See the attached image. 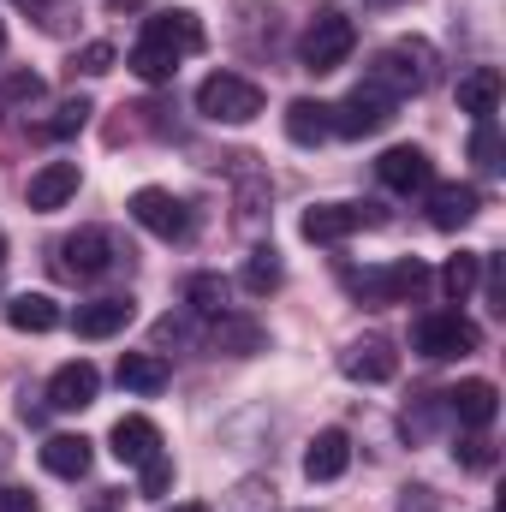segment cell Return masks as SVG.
<instances>
[{"mask_svg":"<svg viewBox=\"0 0 506 512\" xmlns=\"http://www.w3.org/2000/svg\"><path fill=\"white\" fill-rule=\"evenodd\" d=\"M114 6H137V0H114Z\"/></svg>","mask_w":506,"mask_h":512,"instance_id":"40","label":"cell"},{"mask_svg":"<svg viewBox=\"0 0 506 512\" xmlns=\"http://www.w3.org/2000/svg\"><path fill=\"white\" fill-rule=\"evenodd\" d=\"M131 316H137L131 298H90V304H78L72 334H78V340H114V334L131 328Z\"/></svg>","mask_w":506,"mask_h":512,"instance_id":"14","label":"cell"},{"mask_svg":"<svg viewBox=\"0 0 506 512\" xmlns=\"http://www.w3.org/2000/svg\"><path fill=\"white\" fill-rule=\"evenodd\" d=\"M411 346H417L423 358L447 364V358H465V352H477V346H483V334H477V322H465L459 310H435V316H423V322H417Z\"/></svg>","mask_w":506,"mask_h":512,"instance_id":"5","label":"cell"},{"mask_svg":"<svg viewBox=\"0 0 506 512\" xmlns=\"http://www.w3.org/2000/svg\"><path fill=\"white\" fill-rule=\"evenodd\" d=\"M42 90H48V84H42L36 72H12V78L0 84V102H6V108H30V102H42Z\"/></svg>","mask_w":506,"mask_h":512,"instance_id":"33","label":"cell"},{"mask_svg":"<svg viewBox=\"0 0 506 512\" xmlns=\"http://www.w3.org/2000/svg\"><path fill=\"white\" fill-rule=\"evenodd\" d=\"M96 393H102V376L84 358H72V364H60L48 376V405L54 411H84V405H96Z\"/></svg>","mask_w":506,"mask_h":512,"instance_id":"13","label":"cell"},{"mask_svg":"<svg viewBox=\"0 0 506 512\" xmlns=\"http://www.w3.org/2000/svg\"><path fill=\"white\" fill-rule=\"evenodd\" d=\"M423 286H429V268H423L417 256H399V262L370 268V274L352 280V292H358L364 304H405V298H417Z\"/></svg>","mask_w":506,"mask_h":512,"instance_id":"6","label":"cell"},{"mask_svg":"<svg viewBox=\"0 0 506 512\" xmlns=\"http://www.w3.org/2000/svg\"><path fill=\"white\" fill-rule=\"evenodd\" d=\"M381 215L370 203H316V209H304V221H298V233L310 239V245H340V239H352V233H364V227H376Z\"/></svg>","mask_w":506,"mask_h":512,"instance_id":"9","label":"cell"},{"mask_svg":"<svg viewBox=\"0 0 506 512\" xmlns=\"http://www.w3.org/2000/svg\"><path fill=\"white\" fill-rule=\"evenodd\" d=\"M0 512H36V495L18 483H0Z\"/></svg>","mask_w":506,"mask_h":512,"instance_id":"36","label":"cell"},{"mask_svg":"<svg viewBox=\"0 0 506 512\" xmlns=\"http://www.w3.org/2000/svg\"><path fill=\"white\" fill-rule=\"evenodd\" d=\"M393 114H399L393 96H381L376 84H358L346 102H334V137H376L393 126Z\"/></svg>","mask_w":506,"mask_h":512,"instance_id":"7","label":"cell"},{"mask_svg":"<svg viewBox=\"0 0 506 512\" xmlns=\"http://www.w3.org/2000/svg\"><path fill=\"white\" fill-rule=\"evenodd\" d=\"M286 137H292L298 149L328 143V137H334V108H328V102H310V96L286 102Z\"/></svg>","mask_w":506,"mask_h":512,"instance_id":"21","label":"cell"},{"mask_svg":"<svg viewBox=\"0 0 506 512\" xmlns=\"http://www.w3.org/2000/svg\"><path fill=\"white\" fill-rule=\"evenodd\" d=\"M0 262H6V233H0Z\"/></svg>","mask_w":506,"mask_h":512,"instance_id":"39","label":"cell"},{"mask_svg":"<svg viewBox=\"0 0 506 512\" xmlns=\"http://www.w3.org/2000/svg\"><path fill=\"white\" fill-rule=\"evenodd\" d=\"M209 346L215 352H227V358H256V352H268V328L251 322V316H215V334H209Z\"/></svg>","mask_w":506,"mask_h":512,"instance_id":"20","label":"cell"},{"mask_svg":"<svg viewBox=\"0 0 506 512\" xmlns=\"http://www.w3.org/2000/svg\"><path fill=\"white\" fill-rule=\"evenodd\" d=\"M477 280H483V256H477V251H459L447 268H441V286H447V298H453V304H465Z\"/></svg>","mask_w":506,"mask_h":512,"instance_id":"29","label":"cell"},{"mask_svg":"<svg viewBox=\"0 0 506 512\" xmlns=\"http://www.w3.org/2000/svg\"><path fill=\"white\" fill-rule=\"evenodd\" d=\"M441 399H447V411H453L465 429H489V423H495V411H501V393H495V382H483V376L459 382L453 393H441Z\"/></svg>","mask_w":506,"mask_h":512,"instance_id":"17","label":"cell"},{"mask_svg":"<svg viewBox=\"0 0 506 512\" xmlns=\"http://www.w3.org/2000/svg\"><path fill=\"white\" fill-rule=\"evenodd\" d=\"M376 179L387 191H429V185H435V161H429L417 143H393L376 161Z\"/></svg>","mask_w":506,"mask_h":512,"instance_id":"10","label":"cell"},{"mask_svg":"<svg viewBox=\"0 0 506 512\" xmlns=\"http://www.w3.org/2000/svg\"><path fill=\"white\" fill-rule=\"evenodd\" d=\"M239 286H245L251 298H268V292L280 286V251H274V245H262V251L245 256V274H239Z\"/></svg>","mask_w":506,"mask_h":512,"instance_id":"28","label":"cell"},{"mask_svg":"<svg viewBox=\"0 0 506 512\" xmlns=\"http://www.w3.org/2000/svg\"><path fill=\"white\" fill-rule=\"evenodd\" d=\"M346 465H352L346 429H322V435L304 447V477H310V483H334V477H346Z\"/></svg>","mask_w":506,"mask_h":512,"instance_id":"18","label":"cell"},{"mask_svg":"<svg viewBox=\"0 0 506 512\" xmlns=\"http://www.w3.org/2000/svg\"><path fill=\"white\" fill-rule=\"evenodd\" d=\"M137 489H143L149 501H161V495L173 489V459H167V453H155V459H143V465H137Z\"/></svg>","mask_w":506,"mask_h":512,"instance_id":"31","label":"cell"},{"mask_svg":"<svg viewBox=\"0 0 506 512\" xmlns=\"http://www.w3.org/2000/svg\"><path fill=\"white\" fill-rule=\"evenodd\" d=\"M352 48H358V24L346 18V12H316L310 18V30L298 36V60H304V72H340L346 60H352Z\"/></svg>","mask_w":506,"mask_h":512,"instance_id":"3","label":"cell"},{"mask_svg":"<svg viewBox=\"0 0 506 512\" xmlns=\"http://www.w3.org/2000/svg\"><path fill=\"white\" fill-rule=\"evenodd\" d=\"M197 114L215 126H251L262 114V84L239 78V72H209L197 84Z\"/></svg>","mask_w":506,"mask_h":512,"instance_id":"2","label":"cell"},{"mask_svg":"<svg viewBox=\"0 0 506 512\" xmlns=\"http://www.w3.org/2000/svg\"><path fill=\"white\" fill-rule=\"evenodd\" d=\"M114 376H120L126 393H143V399H149V393H161V387H167L173 370H167V358H161V352H126Z\"/></svg>","mask_w":506,"mask_h":512,"instance_id":"24","label":"cell"},{"mask_svg":"<svg viewBox=\"0 0 506 512\" xmlns=\"http://www.w3.org/2000/svg\"><path fill=\"white\" fill-rule=\"evenodd\" d=\"M6 328H18V334H54L60 328V304L48 292H18V298H6Z\"/></svg>","mask_w":506,"mask_h":512,"instance_id":"23","label":"cell"},{"mask_svg":"<svg viewBox=\"0 0 506 512\" xmlns=\"http://www.w3.org/2000/svg\"><path fill=\"white\" fill-rule=\"evenodd\" d=\"M0 54H6V18H0Z\"/></svg>","mask_w":506,"mask_h":512,"instance_id":"37","label":"cell"},{"mask_svg":"<svg viewBox=\"0 0 506 512\" xmlns=\"http://www.w3.org/2000/svg\"><path fill=\"white\" fill-rule=\"evenodd\" d=\"M60 256H66V274H78V280H102V274L131 268V245H120L108 227H78L60 245Z\"/></svg>","mask_w":506,"mask_h":512,"instance_id":"4","label":"cell"},{"mask_svg":"<svg viewBox=\"0 0 506 512\" xmlns=\"http://www.w3.org/2000/svg\"><path fill=\"white\" fill-rule=\"evenodd\" d=\"M477 209H483V191L477 185H429V227L459 233V227L477 221Z\"/></svg>","mask_w":506,"mask_h":512,"instance_id":"16","label":"cell"},{"mask_svg":"<svg viewBox=\"0 0 506 512\" xmlns=\"http://www.w3.org/2000/svg\"><path fill=\"white\" fill-rule=\"evenodd\" d=\"M143 36H149V42H161V48H173L179 60H185V54H197V48L209 42V36H203V18H197V12H185V6L143 18Z\"/></svg>","mask_w":506,"mask_h":512,"instance_id":"15","label":"cell"},{"mask_svg":"<svg viewBox=\"0 0 506 512\" xmlns=\"http://www.w3.org/2000/svg\"><path fill=\"white\" fill-rule=\"evenodd\" d=\"M90 114H96V108H90V102H84V96H72V102H60V108H54V120H48V137H78V131L90 126Z\"/></svg>","mask_w":506,"mask_h":512,"instance_id":"30","label":"cell"},{"mask_svg":"<svg viewBox=\"0 0 506 512\" xmlns=\"http://www.w3.org/2000/svg\"><path fill=\"white\" fill-rule=\"evenodd\" d=\"M173 512H209V507H173Z\"/></svg>","mask_w":506,"mask_h":512,"instance_id":"38","label":"cell"},{"mask_svg":"<svg viewBox=\"0 0 506 512\" xmlns=\"http://www.w3.org/2000/svg\"><path fill=\"white\" fill-rule=\"evenodd\" d=\"M340 370L352 376V382H393L399 376V352L381 340V334H364V340H352L346 352H340Z\"/></svg>","mask_w":506,"mask_h":512,"instance_id":"12","label":"cell"},{"mask_svg":"<svg viewBox=\"0 0 506 512\" xmlns=\"http://www.w3.org/2000/svg\"><path fill=\"white\" fill-rule=\"evenodd\" d=\"M108 441H114V459L131 465V471H137L143 459H155V453H161V429H155L149 417H120Z\"/></svg>","mask_w":506,"mask_h":512,"instance_id":"22","label":"cell"},{"mask_svg":"<svg viewBox=\"0 0 506 512\" xmlns=\"http://www.w3.org/2000/svg\"><path fill=\"white\" fill-rule=\"evenodd\" d=\"M78 185H84V167L78 161H48V167L30 173V209L36 215H54V209H66L78 197Z\"/></svg>","mask_w":506,"mask_h":512,"instance_id":"11","label":"cell"},{"mask_svg":"<svg viewBox=\"0 0 506 512\" xmlns=\"http://www.w3.org/2000/svg\"><path fill=\"white\" fill-rule=\"evenodd\" d=\"M114 42H84L78 48V60H72V72H84V78H102V72H114Z\"/></svg>","mask_w":506,"mask_h":512,"instance_id":"34","label":"cell"},{"mask_svg":"<svg viewBox=\"0 0 506 512\" xmlns=\"http://www.w3.org/2000/svg\"><path fill=\"white\" fill-rule=\"evenodd\" d=\"M131 221L143 227V233H155V239H185L191 233V209L173 197V191H161V185H143V191H131Z\"/></svg>","mask_w":506,"mask_h":512,"instance_id":"8","label":"cell"},{"mask_svg":"<svg viewBox=\"0 0 506 512\" xmlns=\"http://www.w3.org/2000/svg\"><path fill=\"white\" fill-rule=\"evenodd\" d=\"M42 471H54V477H84L90 471V441L84 435H48L42 441Z\"/></svg>","mask_w":506,"mask_h":512,"instance_id":"25","label":"cell"},{"mask_svg":"<svg viewBox=\"0 0 506 512\" xmlns=\"http://www.w3.org/2000/svg\"><path fill=\"white\" fill-rule=\"evenodd\" d=\"M501 126L495 120H477V131H471V161L477 167H501Z\"/></svg>","mask_w":506,"mask_h":512,"instance_id":"32","label":"cell"},{"mask_svg":"<svg viewBox=\"0 0 506 512\" xmlns=\"http://www.w3.org/2000/svg\"><path fill=\"white\" fill-rule=\"evenodd\" d=\"M429 78H435V48L423 42V36H399V42H387L376 54V66H370V78L364 84H376L381 96H417V90H429Z\"/></svg>","mask_w":506,"mask_h":512,"instance_id":"1","label":"cell"},{"mask_svg":"<svg viewBox=\"0 0 506 512\" xmlns=\"http://www.w3.org/2000/svg\"><path fill=\"white\" fill-rule=\"evenodd\" d=\"M459 459H465L471 471H489V465H495V447H489L483 435H471V441H459Z\"/></svg>","mask_w":506,"mask_h":512,"instance_id":"35","label":"cell"},{"mask_svg":"<svg viewBox=\"0 0 506 512\" xmlns=\"http://www.w3.org/2000/svg\"><path fill=\"white\" fill-rule=\"evenodd\" d=\"M126 66L143 78V84H167V78L179 72V54H173V48H161V42H149V36H137V48L126 54Z\"/></svg>","mask_w":506,"mask_h":512,"instance_id":"26","label":"cell"},{"mask_svg":"<svg viewBox=\"0 0 506 512\" xmlns=\"http://www.w3.org/2000/svg\"><path fill=\"white\" fill-rule=\"evenodd\" d=\"M501 96H506V78L495 66H471L459 78V114H471V120H495Z\"/></svg>","mask_w":506,"mask_h":512,"instance_id":"19","label":"cell"},{"mask_svg":"<svg viewBox=\"0 0 506 512\" xmlns=\"http://www.w3.org/2000/svg\"><path fill=\"white\" fill-rule=\"evenodd\" d=\"M185 298H191V310H197V316H227L233 286H227L221 274H191V280H185Z\"/></svg>","mask_w":506,"mask_h":512,"instance_id":"27","label":"cell"}]
</instances>
